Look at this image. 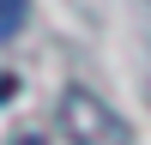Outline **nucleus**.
Masks as SVG:
<instances>
[{"mask_svg":"<svg viewBox=\"0 0 151 145\" xmlns=\"http://www.w3.org/2000/svg\"><path fill=\"white\" fill-rule=\"evenodd\" d=\"M6 97H12V79H0V103H6Z\"/></svg>","mask_w":151,"mask_h":145,"instance_id":"nucleus-3","label":"nucleus"},{"mask_svg":"<svg viewBox=\"0 0 151 145\" xmlns=\"http://www.w3.org/2000/svg\"><path fill=\"white\" fill-rule=\"evenodd\" d=\"M60 109H67V121H73V133H79L85 145H115L121 133H127V127H121V121L109 115L103 103H91L85 91H67V103H60Z\"/></svg>","mask_w":151,"mask_h":145,"instance_id":"nucleus-1","label":"nucleus"},{"mask_svg":"<svg viewBox=\"0 0 151 145\" xmlns=\"http://www.w3.org/2000/svg\"><path fill=\"white\" fill-rule=\"evenodd\" d=\"M24 18H30V0H0V42H12L24 30Z\"/></svg>","mask_w":151,"mask_h":145,"instance_id":"nucleus-2","label":"nucleus"},{"mask_svg":"<svg viewBox=\"0 0 151 145\" xmlns=\"http://www.w3.org/2000/svg\"><path fill=\"white\" fill-rule=\"evenodd\" d=\"M24 145H36V139H24ZM73 145H85V139H73Z\"/></svg>","mask_w":151,"mask_h":145,"instance_id":"nucleus-4","label":"nucleus"}]
</instances>
